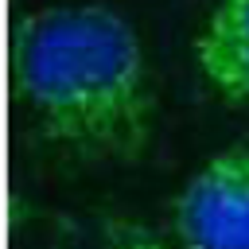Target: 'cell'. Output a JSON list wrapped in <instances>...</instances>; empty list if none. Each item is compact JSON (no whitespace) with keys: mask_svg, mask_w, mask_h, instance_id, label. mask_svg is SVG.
<instances>
[{"mask_svg":"<svg viewBox=\"0 0 249 249\" xmlns=\"http://www.w3.org/2000/svg\"><path fill=\"white\" fill-rule=\"evenodd\" d=\"M12 89L43 140L86 163H136L152 144L148 54L109 4H51L16 19Z\"/></svg>","mask_w":249,"mask_h":249,"instance_id":"obj_1","label":"cell"},{"mask_svg":"<svg viewBox=\"0 0 249 249\" xmlns=\"http://www.w3.org/2000/svg\"><path fill=\"white\" fill-rule=\"evenodd\" d=\"M179 249H249V144L214 152L171 198Z\"/></svg>","mask_w":249,"mask_h":249,"instance_id":"obj_2","label":"cell"},{"mask_svg":"<svg viewBox=\"0 0 249 249\" xmlns=\"http://www.w3.org/2000/svg\"><path fill=\"white\" fill-rule=\"evenodd\" d=\"M195 66L230 105H249V0H214L195 31Z\"/></svg>","mask_w":249,"mask_h":249,"instance_id":"obj_3","label":"cell"},{"mask_svg":"<svg viewBox=\"0 0 249 249\" xmlns=\"http://www.w3.org/2000/svg\"><path fill=\"white\" fill-rule=\"evenodd\" d=\"M97 245L101 249H171L163 237H156V230H148L128 214H105L97 230Z\"/></svg>","mask_w":249,"mask_h":249,"instance_id":"obj_4","label":"cell"}]
</instances>
